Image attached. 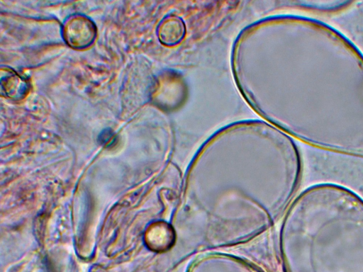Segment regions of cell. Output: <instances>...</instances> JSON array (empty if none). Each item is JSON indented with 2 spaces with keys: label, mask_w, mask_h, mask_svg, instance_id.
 <instances>
[{
  "label": "cell",
  "mask_w": 363,
  "mask_h": 272,
  "mask_svg": "<svg viewBox=\"0 0 363 272\" xmlns=\"http://www.w3.org/2000/svg\"><path fill=\"white\" fill-rule=\"evenodd\" d=\"M62 37L71 47L82 50L89 47L96 36V28L87 17L74 15L63 23Z\"/></svg>",
  "instance_id": "obj_1"
},
{
  "label": "cell",
  "mask_w": 363,
  "mask_h": 272,
  "mask_svg": "<svg viewBox=\"0 0 363 272\" xmlns=\"http://www.w3.org/2000/svg\"><path fill=\"white\" fill-rule=\"evenodd\" d=\"M1 94L13 101L23 99L29 92L28 81L10 68H1Z\"/></svg>",
  "instance_id": "obj_2"
},
{
  "label": "cell",
  "mask_w": 363,
  "mask_h": 272,
  "mask_svg": "<svg viewBox=\"0 0 363 272\" xmlns=\"http://www.w3.org/2000/svg\"><path fill=\"white\" fill-rule=\"evenodd\" d=\"M174 238L172 227L163 222L153 224L147 231L145 237L147 246L157 252L170 249L174 244Z\"/></svg>",
  "instance_id": "obj_3"
},
{
  "label": "cell",
  "mask_w": 363,
  "mask_h": 272,
  "mask_svg": "<svg viewBox=\"0 0 363 272\" xmlns=\"http://www.w3.org/2000/svg\"><path fill=\"white\" fill-rule=\"evenodd\" d=\"M185 26L183 21L176 16H169L164 18L160 23L157 35L160 42L168 46L175 45L184 38Z\"/></svg>",
  "instance_id": "obj_4"
},
{
  "label": "cell",
  "mask_w": 363,
  "mask_h": 272,
  "mask_svg": "<svg viewBox=\"0 0 363 272\" xmlns=\"http://www.w3.org/2000/svg\"><path fill=\"white\" fill-rule=\"evenodd\" d=\"M117 137L110 129L104 130L99 135V142L106 147H110L116 142Z\"/></svg>",
  "instance_id": "obj_5"
}]
</instances>
